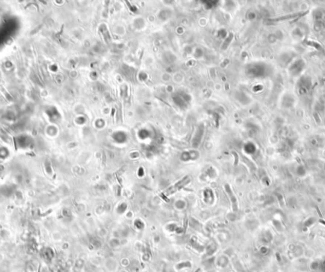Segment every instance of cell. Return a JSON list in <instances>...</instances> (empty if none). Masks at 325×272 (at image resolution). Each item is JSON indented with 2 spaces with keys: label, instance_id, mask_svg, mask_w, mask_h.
Instances as JSON below:
<instances>
[{
  "label": "cell",
  "instance_id": "12",
  "mask_svg": "<svg viewBox=\"0 0 325 272\" xmlns=\"http://www.w3.org/2000/svg\"><path fill=\"white\" fill-rule=\"evenodd\" d=\"M84 265H85L84 259H81V258H80V259H77V260H76L75 264H74V267H75V269H76L77 271H80L81 269L84 267Z\"/></svg>",
  "mask_w": 325,
  "mask_h": 272
},
{
  "label": "cell",
  "instance_id": "5",
  "mask_svg": "<svg viewBox=\"0 0 325 272\" xmlns=\"http://www.w3.org/2000/svg\"><path fill=\"white\" fill-rule=\"evenodd\" d=\"M226 190L227 195L229 196L231 203H232L233 210L237 211V210H238V201H237L236 196L233 194V191H232V189H231V187H229V185H226Z\"/></svg>",
  "mask_w": 325,
  "mask_h": 272
},
{
  "label": "cell",
  "instance_id": "4",
  "mask_svg": "<svg viewBox=\"0 0 325 272\" xmlns=\"http://www.w3.org/2000/svg\"><path fill=\"white\" fill-rule=\"evenodd\" d=\"M189 245H190V246H191V248H192L193 249L196 250V251H197V252H199V253L204 252V250H205V246H206V245H204L203 244H200V243L198 242V240H197L196 238H194V237L190 239V241H189Z\"/></svg>",
  "mask_w": 325,
  "mask_h": 272
},
{
  "label": "cell",
  "instance_id": "8",
  "mask_svg": "<svg viewBox=\"0 0 325 272\" xmlns=\"http://www.w3.org/2000/svg\"><path fill=\"white\" fill-rule=\"evenodd\" d=\"M109 248H110L111 249H116L121 245V240L120 238H116V237H111L109 240Z\"/></svg>",
  "mask_w": 325,
  "mask_h": 272
},
{
  "label": "cell",
  "instance_id": "2",
  "mask_svg": "<svg viewBox=\"0 0 325 272\" xmlns=\"http://www.w3.org/2000/svg\"><path fill=\"white\" fill-rule=\"evenodd\" d=\"M229 264V258L224 254L219 256L215 260V265L219 268H226Z\"/></svg>",
  "mask_w": 325,
  "mask_h": 272
},
{
  "label": "cell",
  "instance_id": "13",
  "mask_svg": "<svg viewBox=\"0 0 325 272\" xmlns=\"http://www.w3.org/2000/svg\"><path fill=\"white\" fill-rule=\"evenodd\" d=\"M217 238L220 240L221 243H223V242H226L228 240V234L227 233H224V232H222V233H217Z\"/></svg>",
  "mask_w": 325,
  "mask_h": 272
},
{
  "label": "cell",
  "instance_id": "19",
  "mask_svg": "<svg viewBox=\"0 0 325 272\" xmlns=\"http://www.w3.org/2000/svg\"><path fill=\"white\" fill-rule=\"evenodd\" d=\"M194 272H203V269H202L201 267H198V268H197Z\"/></svg>",
  "mask_w": 325,
  "mask_h": 272
},
{
  "label": "cell",
  "instance_id": "16",
  "mask_svg": "<svg viewBox=\"0 0 325 272\" xmlns=\"http://www.w3.org/2000/svg\"><path fill=\"white\" fill-rule=\"evenodd\" d=\"M129 264H130V261L128 260V258H123L122 260H121V264L123 265V267H127L128 265H129Z\"/></svg>",
  "mask_w": 325,
  "mask_h": 272
},
{
  "label": "cell",
  "instance_id": "1",
  "mask_svg": "<svg viewBox=\"0 0 325 272\" xmlns=\"http://www.w3.org/2000/svg\"><path fill=\"white\" fill-rule=\"evenodd\" d=\"M189 182H190V178H189L188 176H185V178L181 179V180H180L178 183H176L175 185H173V186L170 187H168L166 190L165 191V194H166V196L172 195V194H174L175 192H177L178 190H180L181 188H183L185 186H186Z\"/></svg>",
  "mask_w": 325,
  "mask_h": 272
},
{
  "label": "cell",
  "instance_id": "9",
  "mask_svg": "<svg viewBox=\"0 0 325 272\" xmlns=\"http://www.w3.org/2000/svg\"><path fill=\"white\" fill-rule=\"evenodd\" d=\"M215 260H216V258H215L214 256L205 258L204 260V262H203V263H204V265L205 267L210 268L212 265H215Z\"/></svg>",
  "mask_w": 325,
  "mask_h": 272
},
{
  "label": "cell",
  "instance_id": "15",
  "mask_svg": "<svg viewBox=\"0 0 325 272\" xmlns=\"http://www.w3.org/2000/svg\"><path fill=\"white\" fill-rule=\"evenodd\" d=\"M142 260L144 262H147V261L150 260V253H149L148 251H144L143 255H142Z\"/></svg>",
  "mask_w": 325,
  "mask_h": 272
},
{
  "label": "cell",
  "instance_id": "6",
  "mask_svg": "<svg viewBox=\"0 0 325 272\" xmlns=\"http://www.w3.org/2000/svg\"><path fill=\"white\" fill-rule=\"evenodd\" d=\"M193 267V264L191 261L189 260H185V261H182V262H179L178 264H175V269H176L177 271H182L184 269H188V268H191Z\"/></svg>",
  "mask_w": 325,
  "mask_h": 272
},
{
  "label": "cell",
  "instance_id": "18",
  "mask_svg": "<svg viewBox=\"0 0 325 272\" xmlns=\"http://www.w3.org/2000/svg\"><path fill=\"white\" fill-rule=\"evenodd\" d=\"M153 240H154V242H155V243H159V242H160V240H161V238H160V236H159V235H155V236H154V238H153Z\"/></svg>",
  "mask_w": 325,
  "mask_h": 272
},
{
  "label": "cell",
  "instance_id": "3",
  "mask_svg": "<svg viewBox=\"0 0 325 272\" xmlns=\"http://www.w3.org/2000/svg\"><path fill=\"white\" fill-rule=\"evenodd\" d=\"M218 250V245L215 242H211L208 245L205 246V254H204V258H208V257H212L214 256L215 252Z\"/></svg>",
  "mask_w": 325,
  "mask_h": 272
},
{
  "label": "cell",
  "instance_id": "17",
  "mask_svg": "<svg viewBox=\"0 0 325 272\" xmlns=\"http://www.w3.org/2000/svg\"><path fill=\"white\" fill-rule=\"evenodd\" d=\"M297 14H291V15H288V16H283V17H279V18H278V19L277 20H283V19H287V18H293V17H295Z\"/></svg>",
  "mask_w": 325,
  "mask_h": 272
},
{
  "label": "cell",
  "instance_id": "11",
  "mask_svg": "<svg viewBox=\"0 0 325 272\" xmlns=\"http://www.w3.org/2000/svg\"><path fill=\"white\" fill-rule=\"evenodd\" d=\"M91 245L93 246V248H94V249H100L102 248L103 245H102L101 240L98 239V238H94L91 241Z\"/></svg>",
  "mask_w": 325,
  "mask_h": 272
},
{
  "label": "cell",
  "instance_id": "14",
  "mask_svg": "<svg viewBox=\"0 0 325 272\" xmlns=\"http://www.w3.org/2000/svg\"><path fill=\"white\" fill-rule=\"evenodd\" d=\"M108 231H107V229H103V227H102V229H98V236L99 237H101V238H105V237H107L108 236Z\"/></svg>",
  "mask_w": 325,
  "mask_h": 272
},
{
  "label": "cell",
  "instance_id": "20",
  "mask_svg": "<svg viewBox=\"0 0 325 272\" xmlns=\"http://www.w3.org/2000/svg\"><path fill=\"white\" fill-rule=\"evenodd\" d=\"M120 272H128L127 270H122V271H120Z\"/></svg>",
  "mask_w": 325,
  "mask_h": 272
},
{
  "label": "cell",
  "instance_id": "10",
  "mask_svg": "<svg viewBox=\"0 0 325 272\" xmlns=\"http://www.w3.org/2000/svg\"><path fill=\"white\" fill-rule=\"evenodd\" d=\"M145 226H145V223H144L142 220L136 219V220L134 221V227H135L137 230L142 231V230L145 229Z\"/></svg>",
  "mask_w": 325,
  "mask_h": 272
},
{
  "label": "cell",
  "instance_id": "7",
  "mask_svg": "<svg viewBox=\"0 0 325 272\" xmlns=\"http://www.w3.org/2000/svg\"><path fill=\"white\" fill-rule=\"evenodd\" d=\"M105 267L109 271H114L118 267V263L113 258H108L105 261Z\"/></svg>",
  "mask_w": 325,
  "mask_h": 272
}]
</instances>
